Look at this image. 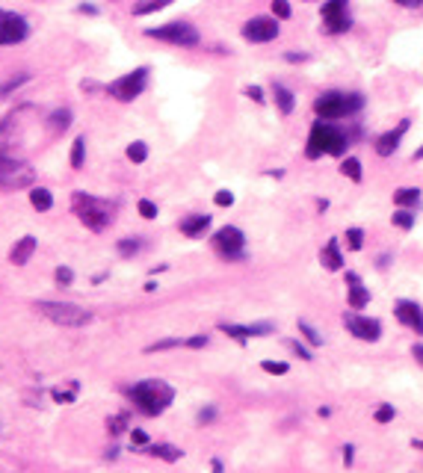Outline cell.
<instances>
[{
	"instance_id": "cell-1",
	"label": "cell",
	"mask_w": 423,
	"mask_h": 473,
	"mask_svg": "<svg viewBox=\"0 0 423 473\" xmlns=\"http://www.w3.org/2000/svg\"><path fill=\"white\" fill-rule=\"evenodd\" d=\"M127 399L133 402L136 411H142L145 417H157L175 402V388L163 379H142L127 388Z\"/></svg>"
},
{
	"instance_id": "cell-2",
	"label": "cell",
	"mask_w": 423,
	"mask_h": 473,
	"mask_svg": "<svg viewBox=\"0 0 423 473\" xmlns=\"http://www.w3.org/2000/svg\"><path fill=\"white\" fill-rule=\"evenodd\" d=\"M347 148H349V133L340 131L334 122L317 118V122L311 124V136H308V145H305V157H308V160H320L323 154L343 157Z\"/></svg>"
},
{
	"instance_id": "cell-3",
	"label": "cell",
	"mask_w": 423,
	"mask_h": 473,
	"mask_svg": "<svg viewBox=\"0 0 423 473\" xmlns=\"http://www.w3.org/2000/svg\"><path fill=\"white\" fill-rule=\"evenodd\" d=\"M72 210H74L77 219L95 234L107 231L116 219V204H110L107 199H98V195H89V192H74L72 195Z\"/></svg>"
},
{
	"instance_id": "cell-4",
	"label": "cell",
	"mask_w": 423,
	"mask_h": 473,
	"mask_svg": "<svg viewBox=\"0 0 423 473\" xmlns=\"http://www.w3.org/2000/svg\"><path fill=\"white\" fill-rule=\"evenodd\" d=\"M361 110H364L361 92H340V89H332V92H323V95L314 98V113H317V118H326V122L349 118Z\"/></svg>"
},
{
	"instance_id": "cell-5",
	"label": "cell",
	"mask_w": 423,
	"mask_h": 473,
	"mask_svg": "<svg viewBox=\"0 0 423 473\" xmlns=\"http://www.w3.org/2000/svg\"><path fill=\"white\" fill-rule=\"evenodd\" d=\"M33 308L42 314V317H47L51 322L56 325H65V329H83V325L92 322V311L80 308V305L74 302H54V299H39Z\"/></svg>"
},
{
	"instance_id": "cell-6",
	"label": "cell",
	"mask_w": 423,
	"mask_h": 473,
	"mask_svg": "<svg viewBox=\"0 0 423 473\" xmlns=\"http://www.w3.org/2000/svg\"><path fill=\"white\" fill-rule=\"evenodd\" d=\"M149 74H151L149 65L133 68V72L116 77V80L107 86V95L116 98V101H122V104H131V101H136V98L145 92V86H149Z\"/></svg>"
},
{
	"instance_id": "cell-7",
	"label": "cell",
	"mask_w": 423,
	"mask_h": 473,
	"mask_svg": "<svg viewBox=\"0 0 423 473\" xmlns=\"http://www.w3.org/2000/svg\"><path fill=\"white\" fill-rule=\"evenodd\" d=\"M145 36L157 38V42H169L175 47H199V42H202L199 30H195L193 24H186V21H169L163 27H149L145 30Z\"/></svg>"
},
{
	"instance_id": "cell-8",
	"label": "cell",
	"mask_w": 423,
	"mask_h": 473,
	"mask_svg": "<svg viewBox=\"0 0 423 473\" xmlns=\"http://www.w3.org/2000/svg\"><path fill=\"white\" fill-rule=\"evenodd\" d=\"M210 245L222 261H231V263L246 261V234L237 228V225H225V228H219L210 236Z\"/></svg>"
},
{
	"instance_id": "cell-9",
	"label": "cell",
	"mask_w": 423,
	"mask_h": 473,
	"mask_svg": "<svg viewBox=\"0 0 423 473\" xmlns=\"http://www.w3.org/2000/svg\"><path fill=\"white\" fill-rule=\"evenodd\" d=\"M36 172L27 163L15 160L6 148H0V186L3 190H21V186H33Z\"/></svg>"
},
{
	"instance_id": "cell-10",
	"label": "cell",
	"mask_w": 423,
	"mask_h": 473,
	"mask_svg": "<svg viewBox=\"0 0 423 473\" xmlns=\"http://www.w3.org/2000/svg\"><path fill=\"white\" fill-rule=\"evenodd\" d=\"M323 27L332 36H340L352 27V15H349V0H326L323 3Z\"/></svg>"
},
{
	"instance_id": "cell-11",
	"label": "cell",
	"mask_w": 423,
	"mask_h": 473,
	"mask_svg": "<svg viewBox=\"0 0 423 473\" xmlns=\"http://www.w3.org/2000/svg\"><path fill=\"white\" fill-rule=\"evenodd\" d=\"M343 325H347V331L352 334V338H358V340L376 343L382 338V322L373 320V317H364V314H358L356 308L343 311Z\"/></svg>"
},
{
	"instance_id": "cell-12",
	"label": "cell",
	"mask_w": 423,
	"mask_h": 473,
	"mask_svg": "<svg viewBox=\"0 0 423 473\" xmlns=\"http://www.w3.org/2000/svg\"><path fill=\"white\" fill-rule=\"evenodd\" d=\"M281 27H279V18H270V15H258L252 18V21L243 24V38L246 42H254V45H263V42H272V38H279Z\"/></svg>"
},
{
	"instance_id": "cell-13",
	"label": "cell",
	"mask_w": 423,
	"mask_h": 473,
	"mask_svg": "<svg viewBox=\"0 0 423 473\" xmlns=\"http://www.w3.org/2000/svg\"><path fill=\"white\" fill-rule=\"evenodd\" d=\"M30 36V24L24 15L0 9V45H18Z\"/></svg>"
},
{
	"instance_id": "cell-14",
	"label": "cell",
	"mask_w": 423,
	"mask_h": 473,
	"mask_svg": "<svg viewBox=\"0 0 423 473\" xmlns=\"http://www.w3.org/2000/svg\"><path fill=\"white\" fill-rule=\"evenodd\" d=\"M393 317H397L402 325H406V329L423 334V308H420L417 302H411V299H400L397 305H393Z\"/></svg>"
},
{
	"instance_id": "cell-15",
	"label": "cell",
	"mask_w": 423,
	"mask_h": 473,
	"mask_svg": "<svg viewBox=\"0 0 423 473\" xmlns=\"http://www.w3.org/2000/svg\"><path fill=\"white\" fill-rule=\"evenodd\" d=\"M409 127H411V118H402V122L393 127V131H388V133H382L379 140H376V154L379 157H391L393 151L400 148V142H402V136L409 133Z\"/></svg>"
},
{
	"instance_id": "cell-16",
	"label": "cell",
	"mask_w": 423,
	"mask_h": 473,
	"mask_svg": "<svg viewBox=\"0 0 423 473\" xmlns=\"http://www.w3.org/2000/svg\"><path fill=\"white\" fill-rule=\"evenodd\" d=\"M210 213H190L181 219V234L190 236V240H199V236H204L210 231Z\"/></svg>"
},
{
	"instance_id": "cell-17",
	"label": "cell",
	"mask_w": 423,
	"mask_h": 473,
	"mask_svg": "<svg viewBox=\"0 0 423 473\" xmlns=\"http://www.w3.org/2000/svg\"><path fill=\"white\" fill-rule=\"evenodd\" d=\"M347 281H349L347 305H349V308H356V311L367 308V305H370V290L361 284V275H358V272H347Z\"/></svg>"
},
{
	"instance_id": "cell-18",
	"label": "cell",
	"mask_w": 423,
	"mask_h": 473,
	"mask_svg": "<svg viewBox=\"0 0 423 473\" xmlns=\"http://www.w3.org/2000/svg\"><path fill=\"white\" fill-rule=\"evenodd\" d=\"M320 263L326 266L329 272H340L343 270V254H340V243H338V236H332V240L323 245V252H320Z\"/></svg>"
},
{
	"instance_id": "cell-19",
	"label": "cell",
	"mask_w": 423,
	"mask_h": 473,
	"mask_svg": "<svg viewBox=\"0 0 423 473\" xmlns=\"http://www.w3.org/2000/svg\"><path fill=\"white\" fill-rule=\"evenodd\" d=\"M36 245H39V240L33 234H27V236H21L15 245H12V252H9V261H12L15 266H24L27 261L33 258V252H36Z\"/></svg>"
},
{
	"instance_id": "cell-20",
	"label": "cell",
	"mask_w": 423,
	"mask_h": 473,
	"mask_svg": "<svg viewBox=\"0 0 423 473\" xmlns=\"http://www.w3.org/2000/svg\"><path fill=\"white\" fill-rule=\"evenodd\" d=\"M72 122H74V113H72V110H68V107H60V110L47 113V118H45L47 131H51L54 136H60V133H65V131H68V127H72Z\"/></svg>"
},
{
	"instance_id": "cell-21",
	"label": "cell",
	"mask_w": 423,
	"mask_h": 473,
	"mask_svg": "<svg viewBox=\"0 0 423 473\" xmlns=\"http://www.w3.org/2000/svg\"><path fill=\"white\" fill-rule=\"evenodd\" d=\"M272 95H275V104H279V113L281 116H290L293 107H296V95H293L284 83H272Z\"/></svg>"
},
{
	"instance_id": "cell-22",
	"label": "cell",
	"mask_w": 423,
	"mask_h": 473,
	"mask_svg": "<svg viewBox=\"0 0 423 473\" xmlns=\"http://www.w3.org/2000/svg\"><path fill=\"white\" fill-rule=\"evenodd\" d=\"M142 245H145V240H142V236H122V240L116 243V252H119V258H124V261H133L136 254L142 252Z\"/></svg>"
},
{
	"instance_id": "cell-23",
	"label": "cell",
	"mask_w": 423,
	"mask_h": 473,
	"mask_svg": "<svg viewBox=\"0 0 423 473\" xmlns=\"http://www.w3.org/2000/svg\"><path fill=\"white\" fill-rule=\"evenodd\" d=\"M30 80H33L30 72H18V74H12V77H6V80H0V98L15 95L18 89H21L24 83H30Z\"/></svg>"
},
{
	"instance_id": "cell-24",
	"label": "cell",
	"mask_w": 423,
	"mask_h": 473,
	"mask_svg": "<svg viewBox=\"0 0 423 473\" xmlns=\"http://www.w3.org/2000/svg\"><path fill=\"white\" fill-rule=\"evenodd\" d=\"M145 452H151V456L163 459V461H178L184 456V450H178L175 443H149V447H145Z\"/></svg>"
},
{
	"instance_id": "cell-25",
	"label": "cell",
	"mask_w": 423,
	"mask_h": 473,
	"mask_svg": "<svg viewBox=\"0 0 423 473\" xmlns=\"http://www.w3.org/2000/svg\"><path fill=\"white\" fill-rule=\"evenodd\" d=\"M30 204L36 207L39 213L51 210V207H54V195H51V190H45V186H30Z\"/></svg>"
},
{
	"instance_id": "cell-26",
	"label": "cell",
	"mask_w": 423,
	"mask_h": 473,
	"mask_svg": "<svg viewBox=\"0 0 423 473\" xmlns=\"http://www.w3.org/2000/svg\"><path fill=\"white\" fill-rule=\"evenodd\" d=\"M77 393H80V382L72 379V382H68V388H54V390H51V397H54V402L72 406V402H77Z\"/></svg>"
},
{
	"instance_id": "cell-27",
	"label": "cell",
	"mask_w": 423,
	"mask_h": 473,
	"mask_svg": "<svg viewBox=\"0 0 423 473\" xmlns=\"http://www.w3.org/2000/svg\"><path fill=\"white\" fill-rule=\"evenodd\" d=\"M420 201V190L417 186H400L397 192H393V204L397 207H411Z\"/></svg>"
},
{
	"instance_id": "cell-28",
	"label": "cell",
	"mask_w": 423,
	"mask_h": 473,
	"mask_svg": "<svg viewBox=\"0 0 423 473\" xmlns=\"http://www.w3.org/2000/svg\"><path fill=\"white\" fill-rule=\"evenodd\" d=\"M340 175H343V177H349L352 184H361V177H364V172H361V160H356V157H347V160L340 163Z\"/></svg>"
},
{
	"instance_id": "cell-29",
	"label": "cell",
	"mask_w": 423,
	"mask_h": 473,
	"mask_svg": "<svg viewBox=\"0 0 423 473\" xmlns=\"http://www.w3.org/2000/svg\"><path fill=\"white\" fill-rule=\"evenodd\" d=\"M219 331H225L228 338H234L237 343H249L252 340V334H249V325H234V322H222L219 325Z\"/></svg>"
},
{
	"instance_id": "cell-30",
	"label": "cell",
	"mask_w": 423,
	"mask_h": 473,
	"mask_svg": "<svg viewBox=\"0 0 423 473\" xmlns=\"http://www.w3.org/2000/svg\"><path fill=\"white\" fill-rule=\"evenodd\" d=\"M172 0H140V3H133V15H151V12H160L166 9Z\"/></svg>"
},
{
	"instance_id": "cell-31",
	"label": "cell",
	"mask_w": 423,
	"mask_h": 473,
	"mask_svg": "<svg viewBox=\"0 0 423 473\" xmlns=\"http://www.w3.org/2000/svg\"><path fill=\"white\" fill-rule=\"evenodd\" d=\"M86 163V136H77L72 142V169H83Z\"/></svg>"
},
{
	"instance_id": "cell-32",
	"label": "cell",
	"mask_w": 423,
	"mask_h": 473,
	"mask_svg": "<svg viewBox=\"0 0 423 473\" xmlns=\"http://www.w3.org/2000/svg\"><path fill=\"white\" fill-rule=\"evenodd\" d=\"M391 222L397 225V228H402V231H411V228H415V213H411L409 207H400L397 213H391Z\"/></svg>"
},
{
	"instance_id": "cell-33",
	"label": "cell",
	"mask_w": 423,
	"mask_h": 473,
	"mask_svg": "<svg viewBox=\"0 0 423 473\" xmlns=\"http://www.w3.org/2000/svg\"><path fill=\"white\" fill-rule=\"evenodd\" d=\"M127 160H131V163H145V160H149V145H145L142 140L131 142V145H127Z\"/></svg>"
},
{
	"instance_id": "cell-34",
	"label": "cell",
	"mask_w": 423,
	"mask_h": 473,
	"mask_svg": "<svg viewBox=\"0 0 423 473\" xmlns=\"http://www.w3.org/2000/svg\"><path fill=\"white\" fill-rule=\"evenodd\" d=\"M299 331L305 334V340L311 343V346H323V334L314 329V325L308 322V320H299Z\"/></svg>"
},
{
	"instance_id": "cell-35",
	"label": "cell",
	"mask_w": 423,
	"mask_h": 473,
	"mask_svg": "<svg viewBox=\"0 0 423 473\" xmlns=\"http://www.w3.org/2000/svg\"><path fill=\"white\" fill-rule=\"evenodd\" d=\"M178 346H186V340H181V338H163V340L151 343L145 352H166V349H178Z\"/></svg>"
},
{
	"instance_id": "cell-36",
	"label": "cell",
	"mask_w": 423,
	"mask_h": 473,
	"mask_svg": "<svg viewBox=\"0 0 423 473\" xmlns=\"http://www.w3.org/2000/svg\"><path fill=\"white\" fill-rule=\"evenodd\" d=\"M261 370L270 373V376H288V373H290V364H288V361H263Z\"/></svg>"
},
{
	"instance_id": "cell-37",
	"label": "cell",
	"mask_w": 423,
	"mask_h": 473,
	"mask_svg": "<svg viewBox=\"0 0 423 473\" xmlns=\"http://www.w3.org/2000/svg\"><path fill=\"white\" fill-rule=\"evenodd\" d=\"M275 331V325L270 320H263V322H249V334L252 338H270V334Z\"/></svg>"
},
{
	"instance_id": "cell-38",
	"label": "cell",
	"mask_w": 423,
	"mask_h": 473,
	"mask_svg": "<svg viewBox=\"0 0 423 473\" xmlns=\"http://www.w3.org/2000/svg\"><path fill=\"white\" fill-rule=\"evenodd\" d=\"M361 245H364V231L361 228H349L347 231V249L349 252H361Z\"/></svg>"
},
{
	"instance_id": "cell-39",
	"label": "cell",
	"mask_w": 423,
	"mask_h": 473,
	"mask_svg": "<svg viewBox=\"0 0 423 473\" xmlns=\"http://www.w3.org/2000/svg\"><path fill=\"white\" fill-rule=\"evenodd\" d=\"M54 278H56V284H60V287H72V284H74V272H72V266H56Z\"/></svg>"
},
{
	"instance_id": "cell-40",
	"label": "cell",
	"mask_w": 423,
	"mask_h": 473,
	"mask_svg": "<svg viewBox=\"0 0 423 473\" xmlns=\"http://www.w3.org/2000/svg\"><path fill=\"white\" fill-rule=\"evenodd\" d=\"M272 15L279 18V21H288V18L293 15V9H290L288 0H272Z\"/></svg>"
},
{
	"instance_id": "cell-41",
	"label": "cell",
	"mask_w": 423,
	"mask_h": 473,
	"mask_svg": "<svg viewBox=\"0 0 423 473\" xmlns=\"http://www.w3.org/2000/svg\"><path fill=\"white\" fill-rule=\"evenodd\" d=\"M284 346H288V349L293 352V355H299L302 361H314V352H311L308 346H302L299 340H288V343H284Z\"/></svg>"
},
{
	"instance_id": "cell-42",
	"label": "cell",
	"mask_w": 423,
	"mask_h": 473,
	"mask_svg": "<svg viewBox=\"0 0 423 473\" xmlns=\"http://www.w3.org/2000/svg\"><path fill=\"white\" fill-rule=\"evenodd\" d=\"M136 210L142 213V219H157V204L154 201H149V199H140V204H136Z\"/></svg>"
},
{
	"instance_id": "cell-43",
	"label": "cell",
	"mask_w": 423,
	"mask_h": 473,
	"mask_svg": "<svg viewBox=\"0 0 423 473\" xmlns=\"http://www.w3.org/2000/svg\"><path fill=\"white\" fill-rule=\"evenodd\" d=\"M124 423H127V414H116V417L107 420V429H110V435H122Z\"/></svg>"
},
{
	"instance_id": "cell-44",
	"label": "cell",
	"mask_w": 423,
	"mask_h": 473,
	"mask_svg": "<svg viewBox=\"0 0 423 473\" xmlns=\"http://www.w3.org/2000/svg\"><path fill=\"white\" fill-rule=\"evenodd\" d=\"M393 417H397V411H393V406H379L376 414H373V420L376 423H391Z\"/></svg>"
},
{
	"instance_id": "cell-45",
	"label": "cell",
	"mask_w": 423,
	"mask_h": 473,
	"mask_svg": "<svg viewBox=\"0 0 423 473\" xmlns=\"http://www.w3.org/2000/svg\"><path fill=\"white\" fill-rule=\"evenodd\" d=\"M195 420H199V426H208V423L216 420V408L213 406H204L199 414H195Z\"/></svg>"
},
{
	"instance_id": "cell-46",
	"label": "cell",
	"mask_w": 423,
	"mask_h": 473,
	"mask_svg": "<svg viewBox=\"0 0 423 473\" xmlns=\"http://www.w3.org/2000/svg\"><path fill=\"white\" fill-rule=\"evenodd\" d=\"M213 204H216V207H231V204H234V192L219 190V192L213 195Z\"/></svg>"
},
{
	"instance_id": "cell-47",
	"label": "cell",
	"mask_w": 423,
	"mask_h": 473,
	"mask_svg": "<svg viewBox=\"0 0 423 473\" xmlns=\"http://www.w3.org/2000/svg\"><path fill=\"white\" fill-rule=\"evenodd\" d=\"M131 441L136 443V447H149V432H145V429H131Z\"/></svg>"
},
{
	"instance_id": "cell-48",
	"label": "cell",
	"mask_w": 423,
	"mask_h": 473,
	"mask_svg": "<svg viewBox=\"0 0 423 473\" xmlns=\"http://www.w3.org/2000/svg\"><path fill=\"white\" fill-rule=\"evenodd\" d=\"M208 343H210L208 334H195V338H186V346H190V349H204Z\"/></svg>"
},
{
	"instance_id": "cell-49",
	"label": "cell",
	"mask_w": 423,
	"mask_h": 473,
	"mask_svg": "<svg viewBox=\"0 0 423 473\" xmlns=\"http://www.w3.org/2000/svg\"><path fill=\"white\" fill-rule=\"evenodd\" d=\"M246 95H249L254 104H263V101H267V95H263L261 86H246Z\"/></svg>"
},
{
	"instance_id": "cell-50",
	"label": "cell",
	"mask_w": 423,
	"mask_h": 473,
	"mask_svg": "<svg viewBox=\"0 0 423 473\" xmlns=\"http://www.w3.org/2000/svg\"><path fill=\"white\" fill-rule=\"evenodd\" d=\"M352 459H356V447L347 443V447H343V465H352Z\"/></svg>"
},
{
	"instance_id": "cell-51",
	"label": "cell",
	"mask_w": 423,
	"mask_h": 473,
	"mask_svg": "<svg viewBox=\"0 0 423 473\" xmlns=\"http://www.w3.org/2000/svg\"><path fill=\"white\" fill-rule=\"evenodd\" d=\"M77 12H80V15H98V6L95 3H80V6H77Z\"/></svg>"
},
{
	"instance_id": "cell-52",
	"label": "cell",
	"mask_w": 423,
	"mask_h": 473,
	"mask_svg": "<svg viewBox=\"0 0 423 473\" xmlns=\"http://www.w3.org/2000/svg\"><path fill=\"white\" fill-rule=\"evenodd\" d=\"M411 355H415V361L423 367V343H415V346H411Z\"/></svg>"
},
{
	"instance_id": "cell-53",
	"label": "cell",
	"mask_w": 423,
	"mask_h": 473,
	"mask_svg": "<svg viewBox=\"0 0 423 473\" xmlns=\"http://www.w3.org/2000/svg\"><path fill=\"white\" fill-rule=\"evenodd\" d=\"M284 59H288V63H305V59H308V56H305V54H284Z\"/></svg>"
},
{
	"instance_id": "cell-54",
	"label": "cell",
	"mask_w": 423,
	"mask_h": 473,
	"mask_svg": "<svg viewBox=\"0 0 423 473\" xmlns=\"http://www.w3.org/2000/svg\"><path fill=\"white\" fill-rule=\"evenodd\" d=\"M397 3L406 9H417V6H423V0H397Z\"/></svg>"
},
{
	"instance_id": "cell-55",
	"label": "cell",
	"mask_w": 423,
	"mask_h": 473,
	"mask_svg": "<svg viewBox=\"0 0 423 473\" xmlns=\"http://www.w3.org/2000/svg\"><path fill=\"white\" fill-rule=\"evenodd\" d=\"M80 89H83V92H98L101 86H98L95 80H83V83H80Z\"/></svg>"
},
{
	"instance_id": "cell-56",
	"label": "cell",
	"mask_w": 423,
	"mask_h": 473,
	"mask_svg": "<svg viewBox=\"0 0 423 473\" xmlns=\"http://www.w3.org/2000/svg\"><path fill=\"white\" fill-rule=\"evenodd\" d=\"M104 459H119V447H110L104 452Z\"/></svg>"
},
{
	"instance_id": "cell-57",
	"label": "cell",
	"mask_w": 423,
	"mask_h": 473,
	"mask_svg": "<svg viewBox=\"0 0 423 473\" xmlns=\"http://www.w3.org/2000/svg\"><path fill=\"white\" fill-rule=\"evenodd\" d=\"M154 290H157V281L149 278V281H145V293H154Z\"/></svg>"
},
{
	"instance_id": "cell-58",
	"label": "cell",
	"mask_w": 423,
	"mask_h": 473,
	"mask_svg": "<svg viewBox=\"0 0 423 473\" xmlns=\"http://www.w3.org/2000/svg\"><path fill=\"white\" fill-rule=\"evenodd\" d=\"M388 261H391V258H388V254H382V258H379V263H376V266H379V270H385V266H388Z\"/></svg>"
},
{
	"instance_id": "cell-59",
	"label": "cell",
	"mask_w": 423,
	"mask_h": 473,
	"mask_svg": "<svg viewBox=\"0 0 423 473\" xmlns=\"http://www.w3.org/2000/svg\"><path fill=\"white\" fill-rule=\"evenodd\" d=\"M101 281H107V272H98L95 278H92V284H101Z\"/></svg>"
},
{
	"instance_id": "cell-60",
	"label": "cell",
	"mask_w": 423,
	"mask_h": 473,
	"mask_svg": "<svg viewBox=\"0 0 423 473\" xmlns=\"http://www.w3.org/2000/svg\"><path fill=\"white\" fill-rule=\"evenodd\" d=\"M411 447H415V450H423V441H417V438H415V441H411Z\"/></svg>"
},
{
	"instance_id": "cell-61",
	"label": "cell",
	"mask_w": 423,
	"mask_h": 473,
	"mask_svg": "<svg viewBox=\"0 0 423 473\" xmlns=\"http://www.w3.org/2000/svg\"><path fill=\"white\" fill-rule=\"evenodd\" d=\"M415 160H423V145H420L417 151H415Z\"/></svg>"
}]
</instances>
